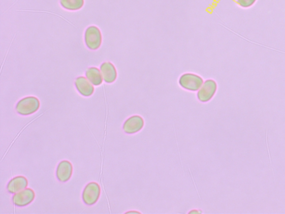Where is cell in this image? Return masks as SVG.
Returning <instances> with one entry per match:
<instances>
[{
  "instance_id": "obj_6",
  "label": "cell",
  "mask_w": 285,
  "mask_h": 214,
  "mask_svg": "<svg viewBox=\"0 0 285 214\" xmlns=\"http://www.w3.org/2000/svg\"><path fill=\"white\" fill-rule=\"evenodd\" d=\"M35 198V192L31 188H27L16 193L12 197V202L16 207H24L31 204Z\"/></svg>"
},
{
  "instance_id": "obj_9",
  "label": "cell",
  "mask_w": 285,
  "mask_h": 214,
  "mask_svg": "<svg viewBox=\"0 0 285 214\" xmlns=\"http://www.w3.org/2000/svg\"><path fill=\"white\" fill-rule=\"evenodd\" d=\"M28 186V181L26 178L22 176H16V177L12 179L8 182L7 185V190L11 194H16Z\"/></svg>"
},
{
  "instance_id": "obj_11",
  "label": "cell",
  "mask_w": 285,
  "mask_h": 214,
  "mask_svg": "<svg viewBox=\"0 0 285 214\" xmlns=\"http://www.w3.org/2000/svg\"><path fill=\"white\" fill-rule=\"evenodd\" d=\"M93 84L86 78L80 77L76 78L75 86L79 93L83 96H89L95 92Z\"/></svg>"
},
{
  "instance_id": "obj_15",
  "label": "cell",
  "mask_w": 285,
  "mask_h": 214,
  "mask_svg": "<svg viewBox=\"0 0 285 214\" xmlns=\"http://www.w3.org/2000/svg\"><path fill=\"white\" fill-rule=\"evenodd\" d=\"M190 213H199V212L198 211H192L190 212Z\"/></svg>"
},
{
  "instance_id": "obj_2",
  "label": "cell",
  "mask_w": 285,
  "mask_h": 214,
  "mask_svg": "<svg viewBox=\"0 0 285 214\" xmlns=\"http://www.w3.org/2000/svg\"><path fill=\"white\" fill-rule=\"evenodd\" d=\"M203 79L193 73H186L181 75L179 79L180 85L184 89L190 91H197L203 83Z\"/></svg>"
},
{
  "instance_id": "obj_1",
  "label": "cell",
  "mask_w": 285,
  "mask_h": 214,
  "mask_svg": "<svg viewBox=\"0 0 285 214\" xmlns=\"http://www.w3.org/2000/svg\"><path fill=\"white\" fill-rule=\"evenodd\" d=\"M40 106L39 99L35 96H28L21 99L16 104V111L20 115L29 116L39 110Z\"/></svg>"
},
{
  "instance_id": "obj_14",
  "label": "cell",
  "mask_w": 285,
  "mask_h": 214,
  "mask_svg": "<svg viewBox=\"0 0 285 214\" xmlns=\"http://www.w3.org/2000/svg\"><path fill=\"white\" fill-rule=\"evenodd\" d=\"M256 0H237L239 5L244 8H248L252 6L256 2Z\"/></svg>"
},
{
  "instance_id": "obj_5",
  "label": "cell",
  "mask_w": 285,
  "mask_h": 214,
  "mask_svg": "<svg viewBox=\"0 0 285 214\" xmlns=\"http://www.w3.org/2000/svg\"><path fill=\"white\" fill-rule=\"evenodd\" d=\"M218 89L216 82L212 79L207 80L203 82L198 90L197 98L200 102L206 103L210 100L216 93Z\"/></svg>"
},
{
  "instance_id": "obj_3",
  "label": "cell",
  "mask_w": 285,
  "mask_h": 214,
  "mask_svg": "<svg viewBox=\"0 0 285 214\" xmlns=\"http://www.w3.org/2000/svg\"><path fill=\"white\" fill-rule=\"evenodd\" d=\"M100 187L95 182H92L87 184L82 193V199L85 204L92 206L95 204L99 199Z\"/></svg>"
},
{
  "instance_id": "obj_10",
  "label": "cell",
  "mask_w": 285,
  "mask_h": 214,
  "mask_svg": "<svg viewBox=\"0 0 285 214\" xmlns=\"http://www.w3.org/2000/svg\"><path fill=\"white\" fill-rule=\"evenodd\" d=\"M100 73L106 83H113L116 81L117 78V70L114 65L110 62H105L101 65Z\"/></svg>"
},
{
  "instance_id": "obj_7",
  "label": "cell",
  "mask_w": 285,
  "mask_h": 214,
  "mask_svg": "<svg viewBox=\"0 0 285 214\" xmlns=\"http://www.w3.org/2000/svg\"><path fill=\"white\" fill-rule=\"evenodd\" d=\"M73 165L69 161L63 160L59 163L56 171L59 181L61 183L69 181L73 174Z\"/></svg>"
},
{
  "instance_id": "obj_12",
  "label": "cell",
  "mask_w": 285,
  "mask_h": 214,
  "mask_svg": "<svg viewBox=\"0 0 285 214\" xmlns=\"http://www.w3.org/2000/svg\"><path fill=\"white\" fill-rule=\"evenodd\" d=\"M86 77L94 86H99L103 82V77L100 71L95 67H92L87 70Z\"/></svg>"
},
{
  "instance_id": "obj_13",
  "label": "cell",
  "mask_w": 285,
  "mask_h": 214,
  "mask_svg": "<svg viewBox=\"0 0 285 214\" xmlns=\"http://www.w3.org/2000/svg\"><path fill=\"white\" fill-rule=\"evenodd\" d=\"M61 5L66 9L77 10L84 5V0H61Z\"/></svg>"
},
{
  "instance_id": "obj_4",
  "label": "cell",
  "mask_w": 285,
  "mask_h": 214,
  "mask_svg": "<svg viewBox=\"0 0 285 214\" xmlns=\"http://www.w3.org/2000/svg\"><path fill=\"white\" fill-rule=\"evenodd\" d=\"M85 41L89 49L93 50L98 49L102 41L101 33L99 29L95 26L87 28L85 33Z\"/></svg>"
},
{
  "instance_id": "obj_8",
  "label": "cell",
  "mask_w": 285,
  "mask_h": 214,
  "mask_svg": "<svg viewBox=\"0 0 285 214\" xmlns=\"http://www.w3.org/2000/svg\"><path fill=\"white\" fill-rule=\"evenodd\" d=\"M144 121L141 117L133 116L127 119L123 125V131L127 134H134L143 127Z\"/></svg>"
}]
</instances>
